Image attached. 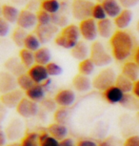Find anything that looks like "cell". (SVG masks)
I'll list each match as a JSON object with an SVG mask.
<instances>
[{"mask_svg": "<svg viewBox=\"0 0 139 146\" xmlns=\"http://www.w3.org/2000/svg\"><path fill=\"white\" fill-rule=\"evenodd\" d=\"M133 61L139 66V46L135 49L134 54H133Z\"/></svg>", "mask_w": 139, "mask_h": 146, "instance_id": "obj_51", "label": "cell"}, {"mask_svg": "<svg viewBox=\"0 0 139 146\" xmlns=\"http://www.w3.org/2000/svg\"><path fill=\"white\" fill-rule=\"evenodd\" d=\"M76 146H98V143L92 139H81L77 142Z\"/></svg>", "mask_w": 139, "mask_h": 146, "instance_id": "obj_46", "label": "cell"}, {"mask_svg": "<svg viewBox=\"0 0 139 146\" xmlns=\"http://www.w3.org/2000/svg\"><path fill=\"white\" fill-rule=\"evenodd\" d=\"M34 58L35 64L47 66L49 63L51 62V54L50 49L47 47H41L39 50L34 52Z\"/></svg>", "mask_w": 139, "mask_h": 146, "instance_id": "obj_26", "label": "cell"}, {"mask_svg": "<svg viewBox=\"0 0 139 146\" xmlns=\"http://www.w3.org/2000/svg\"><path fill=\"white\" fill-rule=\"evenodd\" d=\"M103 98L110 104H117L121 103V101L123 100L125 94L119 89L118 87L113 85V86L110 87L109 89L104 91L102 94Z\"/></svg>", "mask_w": 139, "mask_h": 146, "instance_id": "obj_15", "label": "cell"}, {"mask_svg": "<svg viewBox=\"0 0 139 146\" xmlns=\"http://www.w3.org/2000/svg\"><path fill=\"white\" fill-rule=\"evenodd\" d=\"M27 73L29 74V76H31L35 84L44 83V82L47 81L49 78H50L49 73L47 71V67L43 65L35 64L34 66H32L31 69H29Z\"/></svg>", "mask_w": 139, "mask_h": 146, "instance_id": "obj_14", "label": "cell"}, {"mask_svg": "<svg viewBox=\"0 0 139 146\" xmlns=\"http://www.w3.org/2000/svg\"><path fill=\"white\" fill-rule=\"evenodd\" d=\"M23 132V123L19 119H13V121L7 126V131L5 132L8 139L14 140L22 135Z\"/></svg>", "mask_w": 139, "mask_h": 146, "instance_id": "obj_23", "label": "cell"}, {"mask_svg": "<svg viewBox=\"0 0 139 146\" xmlns=\"http://www.w3.org/2000/svg\"><path fill=\"white\" fill-rule=\"evenodd\" d=\"M107 13H106V11L104 9V7L102 6V4L98 3L95 4L94 7V10H92V18H94V20L101 21L104 20V19L107 18Z\"/></svg>", "mask_w": 139, "mask_h": 146, "instance_id": "obj_38", "label": "cell"}, {"mask_svg": "<svg viewBox=\"0 0 139 146\" xmlns=\"http://www.w3.org/2000/svg\"><path fill=\"white\" fill-rule=\"evenodd\" d=\"M48 133L53 137L54 139H58L59 141L68 137V128L65 124H61L58 122H53L48 126Z\"/></svg>", "mask_w": 139, "mask_h": 146, "instance_id": "obj_20", "label": "cell"}, {"mask_svg": "<svg viewBox=\"0 0 139 146\" xmlns=\"http://www.w3.org/2000/svg\"><path fill=\"white\" fill-rule=\"evenodd\" d=\"M114 24L110 18H106L104 20L97 22L98 35L102 38H111L114 32Z\"/></svg>", "mask_w": 139, "mask_h": 146, "instance_id": "obj_18", "label": "cell"}, {"mask_svg": "<svg viewBox=\"0 0 139 146\" xmlns=\"http://www.w3.org/2000/svg\"><path fill=\"white\" fill-rule=\"evenodd\" d=\"M120 105L130 110H137L139 109V100L133 94L132 95L125 94V96L123 100L121 101Z\"/></svg>", "mask_w": 139, "mask_h": 146, "instance_id": "obj_33", "label": "cell"}, {"mask_svg": "<svg viewBox=\"0 0 139 146\" xmlns=\"http://www.w3.org/2000/svg\"><path fill=\"white\" fill-rule=\"evenodd\" d=\"M6 146H20V143L18 142H12L10 144H7Z\"/></svg>", "mask_w": 139, "mask_h": 146, "instance_id": "obj_54", "label": "cell"}, {"mask_svg": "<svg viewBox=\"0 0 139 146\" xmlns=\"http://www.w3.org/2000/svg\"><path fill=\"white\" fill-rule=\"evenodd\" d=\"M38 25H48L51 23V15L43 10H39L37 12Z\"/></svg>", "mask_w": 139, "mask_h": 146, "instance_id": "obj_40", "label": "cell"}, {"mask_svg": "<svg viewBox=\"0 0 139 146\" xmlns=\"http://www.w3.org/2000/svg\"><path fill=\"white\" fill-rule=\"evenodd\" d=\"M98 146H113V142L111 139H105L98 143Z\"/></svg>", "mask_w": 139, "mask_h": 146, "instance_id": "obj_53", "label": "cell"}, {"mask_svg": "<svg viewBox=\"0 0 139 146\" xmlns=\"http://www.w3.org/2000/svg\"><path fill=\"white\" fill-rule=\"evenodd\" d=\"M11 2H13V4L18 5V6H21V5H27L29 3L30 0H10Z\"/></svg>", "mask_w": 139, "mask_h": 146, "instance_id": "obj_52", "label": "cell"}, {"mask_svg": "<svg viewBox=\"0 0 139 146\" xmlns=\"http://www.w3.org/2000/svg\"><path fill=\"white\" fill-rule=\"evenodd\" d=\"M59 28L53 23L48 24V25H38L35 28V35L39 38L42 44H46L56 37L58 35ZM55 39V38H54Z\"/></svg>", "mask_w": 139, "mask_h": 146, "instance_id": "obj_9", "label": "cell"}, {"mask_svg": "<svg viewBox=\"0 0 139 146\" xmlns=\"http://www.w3.org/2000/svg\"><path fill=\"white\" fill-rule=\"evenodd\" d=\"M5 68L6 71L11 73L16 78H18L19 76L25 74L26 68L25 66L22 64L21 60L16 57H11L5 62Z\"/></svg>", "mask_w": 139, "mask_h": 146, "instance_id": "obj_16", "label": "cell"}, {"mask_svg": "<svg viewBox=\"0 0 139 146\" xmlns=\"http://www.w3.org/2000/svg\"><path fill=\"white\" fill-rule=\"evenodd\" d=\"M94 5L89 0H73L72 4V15L76 20L83 21L92 17Z\"/></svg>", "mask_w": 139, "mask_h": 146, "instance_id": "obj_5", "label": "cell"}, {"mask_svg": "<svg viewBox=\"0 0 139 146\" xmlns=\"http://www.w3.org/2000/svg\"><path fill=\"white\" fill-rule=\"evenodd\" d=\"M8 140L7 135L4 130L0 131V146H6V142Z\"/></svg>", "mask_w": 139, "mask_h": 146, "instance_id": "obj_49", "label": "cell"}, {"mask_svg": "<svg viewBox=\"0 0 139 146\" xmlns=\"http://www.w3.org/2000/svg\"><path fill=\"white\" fill-rule=\"evenodd\" d=\"M80 31L79 27L74 24H70L67 27L62 29L58 35L55 37L54 42L57 46L61 47L66 50H72L79 42L80 38Z\"/></svg>", "mask_w": 139, "mask_h": 146, "instance_id": "obj_2", "label": "cell"}, {"mask_svg": "<svg viewBox=\"0 0 139 146\" xmlns=\"http://www.w3.org/2000/svg\"><path fill=\"white\" fill-rule=\"evenodd\" d=\"M28 33L22 28H19L17 27L12 34V39L13 43L15 44L17 47H24V43L27 36H28Z\"/></svg>", "mask_w": 139, "mask_h": 146, "instance_id": "obj_32", "label": "cell"}, {"mask_svg": "<svg viewBox=\"0 0 139 146\" xmlns=\"http://www.w3.org/2000/svg\"><path fill=\"white\" fill-rule=\"evenodd\" d=\"M113 56L106 50L104 44L100 41H94L91 46L90 58L96 67H106L113 61Z\"/></svg>", "mask_w": 139, "mask_h": 146, "instance_id": "obj_3", "label": "cell"}, {"mask_svg": "<svg viewBox=\"0 0 139 146\" xmlns=\"http://www.w3.org/2000/svg\"><path fill=\"white\" fill-rule=\"evenodd\" d=\"M133 84H134V82L122 74L117 76L115 82V86L118 87L124 94H130V92H132Z\"/></svg>", "mask_w": 139, "mask_h": 146, "instance_id": "obj_28", "label": "cell"}, {"mask_svg": "<svg viewBox=\"0 0 139 146\" xmlns=\"http://www.w3.org/2000/svg\"><path fill=\"white\" fill-rule=\"evenodd\" d=\"M1 13H2V18H4L5 20L11 24L17 22L19 13H20L17 8L8 4H5L2 6Z\"/></svg>", "mask_w": 139, "mask_h": 146, "instance_id": "obj_25", "label": "cell"}, {"mask_svg": "<svg viewBox=\"0 0 139 146\" xmlns=\"http://www.w3.org/2000/svg\"><path fill=\"white\" fill-rule=\"evenodd\" d=\"M67 12L65 11H59L58 13L51 15V23L57 26L58 28H65L69 25V17L67 15Z\"/></svg>", "mask_w": 139, "mask_h": 146, "instance_id": "obj_30", "label": "cell"}, {"mask_svg": "<svg viewBox=\"0 0 139 146\" xmlns=\"http://www.w3.org/2000/svg\"><path fill=\"white\" fill-rule=\"evenodd\" d=\"M118 2L125 9L130 10L132 8L135 7L139 3V0H118Z\"/></svg>", "mask_w": 139, "mask_h": 146, "instance_id": "obj_44", "label": "cell"}, {"mask_svg": "<svg viewBox=\"0 0 139 146\" xmlns=\"http://www.w3.org/2000/svg\"><path fill=\"white\" fill-rule=\"evenodd\" d=\"M38 3H37V0H30L29 3L27 4V10H30L32 12H35V11L38 10Z\"/></svg>", "mask_w": 139, "mask_h": 146, "instance_id": "obj_47", "label": "cell"}, {"mask_svg": "<svg viewBox=\"0 0 139 146\" xmlns=\"http://www.w3.org/2000/svg\"><path fill=\"white\" fill-rule=\"evenodd\" d=\"M19 59L21 60L22 64L25 66L26 69H31L32 66L35 65L34 53L32 51H29L27 49L23 48L19 52Z\"/></svg>", "mask_w": 139, "mask_h": 146, "instance_id": "obj_27", "label": "cell"}, {"mask_svg": "<svg viewBox=\"0 0 139 146\" xmlns=\"http://www.w3.org/2000/svg\"><path fill=\"white\" fill-rule=\"evenodd\" d=\"M10 33V23L4 18H0V36L5 37Z\"/></svg>", "mask_w": 139, "mask_h": 146, "instance_id": "obj_43", "label": "cell"}, {"mask_svg": "<svg viewBox=\"0 0 139 146\" xmlns=\"http://www.w3.org/2000/svg\"><path fill=\"white\" fill-rule=\"evenodd\" d=\"M39 137H40L39 133L31 132V133L27 134L21 139L20 146H40Z\"/></svg>", "mask_w": 139, "mask_h": 146, "instance_id": "obj_35", "label": "cell"}, {"mask_svg": "<svg viewBox=\"0 0 139 146\" xmlns=\"http://www.w3.org/2000/svg\"><path fill=\"white\" fill-rule=\"evenodd\" d=\"M95 67L96 66H95V64L92 62V60L91 58L85 59L83 61L79 62V66H78L79 74L86 76H90L94 72Z\"/></svg>", "mask_w": 139, "mask_h": 146, "instance_id": "obj_34", "label": "cell"}, {"mask_svg": "<svg viewBox=\"0 0 139 146\" xmlns=\"http://www.w3.org/2000/svg\"><path fill=\"white\" fill-rule=\"evenodd\" d=\"M40 8L51 15H54L60 11L61 3L58 0H44L40 4Z\"/></svg>", "mask_w": 139, "mask_h": 146, "instance_id": "obj_29", "label": "cell"}, {"mask_svg": "<svg viewBox=\"0 0 139 146\" xmlns=\"http://www.w3.org/2000/svg\"><path fill=\"white\" fill-rule=\"evenodd\" d=\"M43 108L48 112H53L56 109L57 104L54 100H51V98H45L41 102Z\"/></svg>", "mask_w": 139, "mask_h": 146, "instance_id": "obj_42", "label": "cell"}, {"mask_svg": "<svg viewBox=\"0 0 139 146\" xmlns=\"http://www.w3.org/2000/svg\"><path fill=\"white\" fill-rule=\"evenodd\" d=\"M46 67H47V71L50 76H60L62 74V72H63L61 66H59L55 62L49 63Z\"/></svg>", "mask_w": 139, "mask_h": 146, "instance_id": "obj_41", "label": "cell"}, {"mask_svg": "<svg viewBox=\"0 0 139 146\" xmlns=\"http://www.w3.org/2000/svg\"><path fill=\"white\" fill-rule=\"evenodd\" d=\"M51 80L48 79V81H45L42 84H35L34 86H32L31 89L25 92V95L28 98L31 100L34 101V102H42L45 100L46 93L49 89V87L51 86Z\"/></svg>", "mask_w": 139, "mask_h": 146, "instance_id": "obj_10", "label": "cell"}, {"mask_svg": "<svg viewBox=\"0 0 139 146\" xmlns=\"http://www.w3.org/2000/svg\"><path fill=\"white\" fill-rule=\"evenodd\" d=\"M111 54L118 62H124L134 52V40L132 34L125 30H117L110 39Z\"/></svg>", "mask_w": 139, "mask_h": 146, "instance_id": "obj_1", "label": "cell"}, {"mask_svg": "<svg viewBox=\"0 0 139 146\" xmlns=\"http://www.w3.org/2000/svg\"><path fill=\"white\" fill-rule=\"evenodd\" d=\"M16 112L22 117H34L39 113V106L37 102H34L28 98H24L16 107Z\"/></svg>", "mask_w": 139, "mask_h": 146, "instance_id": "obj_8", "label": "cell"}, {"mask_svg": "<svg viewBox=\"0 0 139 146\" xmlns=\"http://www.w3.org/2000/svg\"><path fill=\"white\" fill-rule=\"evenodd\" d=\"M90 54H91V48H89V46L84 41H79L70 52L72 56L79 62L90 58Z\"/></svg>", "mask_w": 139, "mask_h": 146, "instance_id": "obj_17", "label": "cell"}, {"mask_svg": "<svg viewBox=\"0 0 139 146\" xmlns=\"http://www.w3.org/2000/svg\"><path fill=\"white\" fill-rule=\"evenodd\" d=\"M132 94L134 95L136 98L139 100V79L137 81L134 82L133 84V89H132Z\"/></svg>", "mask_w": 139, "mask_h": 146, "instance_id": "obj_50", "label": "cell"}, {"mask_svg": "<svg viewBox=\"0 0 139 146\" xmlns=\"http://www.w3.org/2000/svg\"><path fill=\"white\" fill-rule=\"evenodd\" d=\"M40 146H60V141L48 133H41L39 137Z\"/></svg>", "mask_w": 139, "mask_h": 146, "instance_id": "obj_37", "label": "cell"}, {"mask_svg": "<svg viewBox=\"0 0 139 146\" xmlns=\"http://www.w3.org/2000/svg\"><path fill=\"white\" fill-rule=\"evenodd\" d=\"M101 4L104 7L106 13L110 18L115 19L123 11L121 4L118 2V0H105Z\"/></svg>", "mask_w": 139, "mask_h": 146, "instance_id": "obj_21", "label": "cell"}, {"mask_svg": "<svg viewBox=\"0 0 139 146\" xmlns=\"http://www.w3.org/2000/svg\"><path fill=\"white\" fill-rule=\"evenodd\" d=\"M89 1H92V0H89Z\"/></svg>", "mask_w": 139, "mask_h": 146, "instance_id": "obj_57", "label": "cell"}, {"mask_svg": "<svg viewBox=\"0 0 139 146\" xmlns=\"http://www.w3.org/2000/svg\"><path fill=\"white\" fill-rule=\"evenodd\" d=\"M17 84H18V87L20 90L24 91H28L29 89H31L32 86H34L35 83L34 81L32 80L31 76H29L28 73H25L23 75L19 76L17 78Z\"/></svg>", "mask_w": 139, "mask_h": 146, "instance_id": "obj_36", "label": "cell"}, {"mask_svg": "<svg viewBox=\"0 0 139 146\" xmlns=\"http://www.w3.org/2000/svg\"><path fill=\"white\" fill-rule=\"evenodd\" d=\"M80 35L86 41H94L98 36L97 22L94 18H89L83 20L79 24Z\"/></svg>", "mask_w": 139, "mask_h": 146, "instance_id": "obj_6", "label": "cell"}, {"mask_svg": "<svg viewBox=\"0 0 139 146\" xmlns=\"http://www.w3.org/2000/svg\"><path fill=\"white\" fill-rule=\"evenodd\" d=\"M41 1H44V0H41Z\"/></svg>", "mask_w": 139, "mask_h": 146, "instance_id": "obj_58", "label": "cell"}, {"mask_svg": "<svg viewBox=\"0 0 139 146\" xmlns=\"http://www.w3.org/2000/svg\"><path fill=\"white\" fill-rule=\"evenodd\" d=\"M24 98V94L23 91L20 89L13 90L12 92L2 94L0 100H1L2 105L5 106L6 108H15L18 106V104L20 103V101Z\"/></svg>", "mask_w": 139, "mask_h": 146, "instance_id": "obj_11", "label": "cell"}, {"mask_svg": "<svg viewBox=\"0 0 139 146\" xmlns=\"http://www.w3.org/2000/svg\"><path fill=\"white\" fill-rule=\"evenodd\" d=\"M132 21V13L129 9H124L117 17L114 19V25L119 30H125L130 25Z\"/></svg>", "mask_w": 139, "mask_h": 146, "instance_id": "obj_22", "label": "cell"}, {"mask_svg": "<svg viewBox=\"0 0 139 146\" xmlns=\"http://www.w3.org/2000/svg\"><path fill=\"white\" fill-rule=\"evenodd\" d=\"M96 1L98 2V3H100V4H101L102 2H104V1H105V0H96Z\"/></svg>", "mask_w": 139, "mask_h": 146, "instance_id": "obj_56", "label": "cell"}, {"mask_svg": "<svg viewBox=\"0 0 139 146\" xmlns=\"http://www.w3.org/2000/svg\"><path fill=\"white\" fill-rule=\"evenodd\" d=\"M122 75L127 76L133 82L139 79V66L134 61H127L122 67Z\"/></svg>", "mask_w": 139, "mask_h": 146, "instance_id": "obj_24", "label": "cell"}, {"mask_svg": "<svg viewBox=\"0 0 139 146\" xmlns=\"http://www.w3.org/2000/svg\"><path fill=\"white\" fill-rule=\"evenodd\" d=\"M117 76L111 68L102 69L92 79V87L98 91L104 92L110 87L115 85Z\"/></svg>", "mask_w": 139, "mask_h": 146, "instance_id": "obj_4", "label": "cell"}, {"mask_svg": "<svg viewBox=\"0 0 139 146\" xmlns=\"http://www.w3.org/2000/svg\"><path fill=\"white\" fill-rule=\"evenodd\" d=\"M72 86L79 93H84L88 92L89 90H91L92 86V80L90 79L89 76H83L81 74L76 75L72 79Z\"/></svg>", "mask_w": 139, "mask_h": 146, "instance_id": "obj_19", "label": "cell"}, {"mask_svg": "<svg viewBox=\"0 0 139 146\" xmlns=\"http://www.w3.org/2000/svg\"><path fill=\"white\" fill-rule=\"evenodd\" d=\"M60 146H75V144L72 139L66 137V139H64L63 140L60 141Z\"/></svg>", "mask_w": 139, "mask_h": 146, "instance_id": "obj_48", "label": "cell"}, {"mask_svg": "<svg viewBox=\"0 0 139 146\" xmlns=\"http://www.w3.org/2000/svg\"><path fill=\"white\" fill-rule=\"evenodd\" d=\"M54 100L58 106L68 108L70 105H72L75 101V93L74 91L70 89L60 90L56 93L55 96H54Z\"/></svg>", "mask_w": 139, "mask_h": 146, "instance_id": "obj_13", "label": "cell"}, {"mask_svg": "<svg viewBox=\"0 0 139 146\" xmlns=\"http://www.w3.org/2000/svg\"><path fill=\"white\" fill-rule=\"evenodd\" d=\"M136 31L139 33V20L137 21V23H136Z\"/></svg>", "mask_w": 139, "mask_h": 146, "instance_id": "obj_55", "label": "cell"}, {"mask_svg": "<svg viewBox=\"0 0 139 146\" xmlns=\"http://www.w3.org/2000/svg\"><path fill=\"white\" fill-rule=\"evenodd\" d=\"M18 87L17 78L12 75L7 71L1 72L0 75V92L1 94H6L16 90Z\"/></svg>", "mask_w": 139, "mask_h": 146, "instance_id": "obj_12", "label": "cell"}, {"mask_svg": "<svg viewBox=\"0 0 139 146\" xmlns=\"http://www.w3.org/2000/svg\"><path fill=\"white\" fill-rule=\"evenodd\" d=\"M123 146H139V136L129 137L124 141Z\"/></svg>", "mask_w": 139, "mask_h": 146, "instance_id": "obj_45", "label": "cell"}, {"mask_svg": "<svg viewBox=\"0 0 139 146\" xmlns=\"http://www.w3.org/2000/svg\"><path fill=\"white\" fill-rule=\"evenodd\" d=\"M19 28H22L25 31L32 30L38 26L37 13L32 12L30 10H23L19 13L17 22H16Z\"/></svg>", "mask_w": 139, "mask_h": 146, "instance_id": "obj_7", "label": "cell"}, {"mask_svg": "<svg viewBox=\"0 0 139 146\" xmlns=\"http://www.w3.org/2000/svg\"><path fill=\"white\" fill-rule=\"evenodd\" d=\"M41 41L39 40L36 35L29 34L25 40V43H24V48L34 53L41 48Z\"/></svg>", "mask_w": 139, "mask_h": 146, "instance_id": "obj_31", "label": "cell"}, {"mask_svg": "<svg viewBox=\"0 0 139 146\" xmlns=\"http://www.w3.org/2000/svg\"><path fill=\"white\" fill-rule=\"evenodd\" d=\"M68 117H69V111L67 108L64 107H60L59 109H57L55 113H54V119L55 122L61 123V124H65L66 121L68 120Z\"/></svg>", "mask_w": 139, "mask_h": 146, "instance_id": "obj_39", "label": "cell"}]
</instances>
